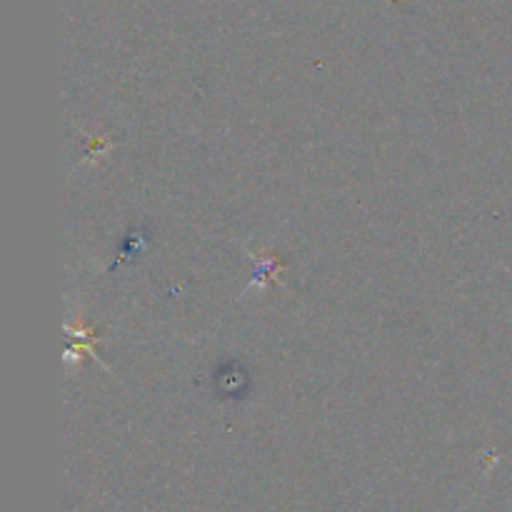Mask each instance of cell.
<instances>
[{"instance_id":"obj_1","label":"cell","mask_w":512,"mask_h":512,"mask_svg":"<svg viewBox=\"0 0 512 512\" xmlns=\"http://www.w3.org/2000/svg\"><path fill=\"white\" fill-rule=\"evenodd\" d=\"M248 385H250L248 373H245L243 365L235 363V360H228V363H223L218 370H215V388H218V393L228 395V398L233 400L243 398Z\"/></svg>"}]
</instances>
